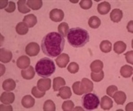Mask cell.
<instances>
[{"mask_svg":"<svg viewBox=\"0 0 133 111\" xmlns=\"http://www.w3.org/2000/svg\"><path fill=\"white\" fill-rule=\"evenodd\" d=\"M88 24H89L90 28H91V29H98V28H99L100 24H101V21L97 16H91L89 19Z\"/></svg>","mask_w":133,"mask_h":111,"instance_id":"83f0119b","label":"cell"},{"mask_svg":"<svg viewBox=\"0 0 133 111\" xmlns=\"http://www.w3.org/2000/svg\"><path fill=\"white\" fill-rule=\"evenodd\" d=\"M80 6L83 9L88 10L92 6V1L91 0H82L80 2Z\"/></svg>","mask_w":133,"mask_h":111,"instance_id":"8d00e7d4","label":"cell"},{"mask_svg":"<svg viewBox=\"0 0 133 111\" xmlns=\"http://www.w3.org/2000/svg\"><path fill=\"white\" fill-rule=\"evenodd\" d=\"M59 96L61 98V99L66 100V99H69L72 95V92L71 89L68 86H63L59 89Z\"/></svg>","mask_w":133,"mask_h":111,"instance_id":"7402d4cb","label":"cell"},{"mask_svg":"<svg viewBox=\"0 0 133 111\" xmlns=\"http://www.w3.org/2000/svg\"><path fill=\"white\" fill-rule=\"evenodd\" d=\"M123 11L120 9H114L110 14V19L114 22H119L123 19Z\"/></svg>","mask_w":133,"mask_h":111,"instance_id":"e0dca14e","label":"cell"},{"mask_svg":"<svg viewBox=\"0 0 133 111\" xmlns=\"http://www.w3.org/2000/svg\"><path fill=\"white\" fill-rule=\"evenodd\" d=\"M74 102L72 101H66L62 104V109L64 111H72L74 109Z\"/></svg>","mask_w":133,"mask_h":111,"instance_id":"836d02e7","label":"cell"},{"mask_svg":"<svg viewBox=\"0 0 133 111\" xmlns=\"http://www.w3.org/2000/svg\"><path fill=\"white\" fill-rule=\"evenodd\" d=\"M12 53L11 51L6 50L5 48L0 49V61L2 63H8L12 61Z\"/></svg>","mask_w":133,"mask_h":111,"instance_id":"30bf717a","label":"cell"},{"mask_svg":"<svg viewBox=\"0 0 133 111\" xmlns=\"http://www.w3.org/2000/svg\"><path fill=\"white\" fill-rule=\"evenodd\" d=\"M103 67H104V64H103L102 61H99V60L94 61L91 64V66H90L91 70L92 72H94V73H98V72L102 71Z\"/></svg>","mask_w":133,"mask_h":111,"instance_id":"44dd1931","label":"cell"},{"mask_svg":"<svg viewBox=\"0 0 133 111\" xmlns=\"http://www.w3.org/2000/svg\"><path fill=\"white\" fill-rule=\"evenodd\" d=\"M97 9H98V14H100L101 15H105V14L109 12V11L111 9V5L108 2L104 1V2H102V3L98 4Z\"/></svg>","mask_w":133,"mask_h":111,"instance_id":"9a60e30c","label":"cell"},{"mask_svg":"<svg viewBox=\"0 0 133 111\" xmlns=\"http://www.w3.org/2000/svg\"><path fill=\"white\" fill-rule=\"evenodd\" d=\"M35 70L40 77H50L55 71V64L50 58H42L36 62Z\"/></svg>","mask_w":133,"mask_h":111,"instance_id":"3957f363","label":"cell"},{"mask_svg":"<svg viewBox=\"0 0 133 111\" xmlns=\"http://www.w3.org/2000/svg\"><path fill=\"white\" fill-rule=\"evenodd\" d=\"M29 28L28 27V25L26 24L25 22H19L18 24H17V26L15 28L16 29V32L19 34V35H26V34L28 33V31H29Z\"/></svg>","mask_w":133,"mask_h":111,"instance_id":"484cf974","label":"cell"},{"mask_svg":"<svg viewBox=\"0 0 133 111\" xmlns=\"http://www.w3.org/2000/svg\"><path fill=\"white\" fill-rule=\"evenodd\" d=\"M1 69H2V72H1V76L3 75L4 73H5V68L4 67L3 65H1Z\"/></svg>","mask_w":133,"mask_h":111,"instance_id":"ee69618b","label":"cell"},{"mask_svg":"<svg viewBox=\"0 0 133 111\" xmlns=\"http://www.w3.org/2000/svg\"><path fill=\"white\" fill-rule=\"evenodd\" d=\"M125 58H126V61H127L128 63H130V65L133 64V51H130V52L126 53H125Z\"/></svg>","mask_w":133,"mask_h":111,"instance_id":"60d3db41","label":"cell"},{"mask_svg":"<svg viewBox=\"0 0 133 111\" xmlns=\"http://www.w3.org/2000/svg\"><path fill=\"white\" fill-rule=\"evenodd\" d=\"M116 91H118L117 86H115V85H110V86H108V89H107V93H108V96L113 97L114 93H115Z\"/></svg>","mask_w":133,"mask_h":111,"instance_id":"f35d334b","label":"cell"},{"mask_svg":"<svg viewBox=\"0 0 133 111\" xmlns=\"http://www.w3.org/2000/svg\"><path fill=\"white\" fill-rule=\"evenodd\" d=\"M43 109L44 111H55L56 110V107H55L54 102L51 101V100H48V101L44 102Z\"/></svg>","mask_w":133,"mask_h":111,"instance_id":"1f68e13d","label":"cell"},{"mask_svg":"<svg viewBox=\"0 0 133 111\" xmlns=\"http://www.w3.org/2000/svg\"><path fill=\"white\" fill-rule=\"evenodd\" d=\"M17 5H18L19 12H21V14H28L30 11L29 6L27 5V1L26 0H19L18 3H17Z\"/></svg>","mask_w":133,"mask_h":111,"instance_id":"f1b7e54d","label":"cell"},{"mask_svg":"<svg viewBox=\"0 0 133 111\" xmlns=\"http://www.w3.org/2000/svg\"><path fill=\"white\" fill-rule=\"evenodd\" d=\"M80 89L83 94L91 93V92L93 91V84L88 78H83L80 84Z\"/></svg>","mask_w":133,"mask_h":111,"instance_id":"8992f818","label":"cell"},{"mask_svg":"<svg viewBox=\"0 0 133 111\" xmlns=\"http://www.w3.org/2000/svg\"><path fill=\"white\" fill-rule=\"evenodd\" d=\"M16 64H17V67L21 69H28L30 66V59H29V57L23 55V56H21L20 58L17 60Z\"/></svg>","mask_w":133,"mask_h":111,"instance_id":"7c38bea8","label":"cell"},{"mask_svg":"<svg viewBox=\"0 0 133 111\" xmlns=\"http://www.w3.org/2000/svg\"><path fill=\"white\" fill-rule=\"evenodd\" d=\"M15 8H16V5H15V4H14V2L10 1L9 4H8V5L6 6L5 11L7 12H14Z\"/></svg>","mask_w":133,"mask_h":111,"instance_id":"ab89813d","label":"cell"},{"mask_svg":"<svg viewBox=\"0 0 133 111\" xmlns=\"http://www.w3.org/2000/svg\"><path fill=\"white\" fill-rule=\"evenodd\" d=\"M15 100V95L12 92H4L1 94L0 101L4 104H12Z\"/></svg>","mask_w":133,"mask_h":111,"instance_id":"8fae6325","label":"cell"},{"mask_svg":"<svg viewBox=\"0 0 133 111\" xmlns=\"http://www.w3.org/2000/svg\"><path fill=\"white\" fill-rule=\"evenodd\" d=\"M66 84V82L65 80H64V78L62 77H55L54 79H53V90L55 92L59 91V89L61 88V87L65 86Z\"/></svg>","mask_w":133,"mask_h":111,"instance_id":"4316f807","label":"cell"},{"mask_svg":"<svg viewBox=\"0 0 133 111\" xmlns=\"http://www.w3.org/2000/svg\"><path fill=\"white\" fill-rule=\"evenodd\" d=\"M51 81L50 78L42 77L41 79L37 81V88L42 92H46L51 88Z\"/></svg>","mask_w":133,"mask_h":111,"instance_id":"ba28073f","label":"cell"},{"mask_svg":"<svg viewBox=\"0 0 133 111\" xmlns=\"http://www.w3.org/2000/svg\"><path fill=\"white\" fill-rule=\"evenodd\" d=\"M113 99L115 100V103L118 105H123V103L126 101V94L123 92L116 91L113 95Z\"/></svg>","mask_w":133,"mask_h":111,"instance_id":"4fadbf2b","label":"cell"},{"mask_svg":"<svg viewBox=\"0 0 133 111\" xmlns=\"http://www.w3.org/2000/svg\"><path fill=\"white\" fill-rule=\"evenodd\" d=\"M25 52L27 53L28 56H30V57L36 56L40 52V46L38 45L37 43L35 42L29 43L25 48Z\"/></svg>","mask_w":133,"mask_h":111,"instance_id":"5b68a950","label":"cell"},{"mask_svg":"<svg viewBox=\"0 0 133 111\" xmlns=\"http://www.w3.org/2000/svg\"><path fill=\"white\" fill-rule=\"evenodd\" d=\"M65 47V38L58 32H50L45 35L41 42L43 53L49 58L58 57Z\"/></svg>","mask_w":133,"mask_h":111,"instance_id":"6da1fadb","label":"cell"},{"mask_svg":"<svg viewBox=\"0 0 133 111\" xmlns=\"http://www.w3.org/2000/svg\"><path fill=\"white\" fill-rule=\"evenodd\" d=\"M99 99L96 94L91 93H85L82 98V105L84 109L93 110L99 106Z\"/></svg>","mask_w":133,"mask_h":111,"instance_id":"277c9868","label":"cell"},{"mask_svg":"<svg viewBox=\"0 0 133 111\" xmlns=\"http://www.w3.org/2000/svg\"><path fill=\"white\" fill-rule=\"evenodd\" d=\"M35 74H36V70L34 69V68L32 66H29L28 69H22L21 70V76L24 79H27V80H30L32 78L35 76Z\"/></svg>","mask_w":133,"mask_h":111,"instance_id":"5bb4252c","label":"cell"},{"mask_svg":"<svg viewBox=\"0 0 133 111\" xmlns=\"http://www.w3.org/2000/svg\"><path fill=\"white\" fill-rule=\"evenodd\" d=\"M27 5L29 6V9L32 10H38L42 7L43 1L42 0H28Z\"/></svg>","mask_w":133,"mask_h":111,"instance_id":"cb8c5ba5","label":"cell"},{"mask_svg":"<svg viewBox=\"0 0 133 111\" xmlns=\"http://www.w3.org/2000/svg\"><path fill=\"white\" fill-rule=\"evenodd\" d=\"M6 4H9V2L8 1H1V6H0V8H1V9H3V8H6V6H5V5Z\"/></svg>","mask_w":133,"mask_h":111,"instance_id":"7bdbcfd3","label":"cell"},{"mask_svg":"<svg viewBox=\"0 0 133 111\" xmlns=\"http://www.w3.org/2000/svg\"><path fill=\"white\" fill-rule=\"evenodd\" d=\"M23 22H25L29 28H33L37 22V19L34 14H28V15L24 16Z\"/></svg>","mask_w":133,"mask_h":111,"instance_id":"ffe728a7","label":"cell"},{"mask_svg":"<svg viewBox=\"0 0 133 111\" xmlns=\"http://www.w3.org/2000/svg\"><path fill=\"white\" fill-rule=\"evenodd\" d=\"M66 39L73 47L81 48L89 42L90 35L86 29H83L82 28H72L68 31Z\"/></svg>","mask_w":133,"mask_h":111,"instance_id":"7a4b0ae2","label":"cell"},{"mask_svg":"<svg viewBox=\"0 0 133 111\" xmlns=\"http://www.w3.org/2000/svg\"><path fill=\"white\" fill-rule=\"evenodd\" d=\"M80 84L81 82H79V81H77V82L74 83V84H73V92H74V93H76V95H82V92H81V89H80Z\"/></svg>","mask_w":133,"mask_h":111,"instance_id":"74e56055","label":"cell"},{"mask_svg":"<svg viewBox=\"0 0 133 111\" xmlns=\"http://www.w3.org/2000/svg\"><path fill=\"white\" fill-rule=\"evenodd\" d=\"M99 48H100V50L105 53H110V51L112 50V44H111V42H109L108 40H104V41H102L100 43Z\"/></svg>","mask_w":133,"mask_h":111,"instance_id":"4dcf8cb0","label":"cell"},{"mask_svg":"<svg viewBox=\"0 0 133 111\" xmlns=\"http://www.w3.org/2000/svg\"><path fill=\"white\" fill-rule=\"evenodd\" d=\"M132 24H133V21H130V22L128 23V26H127V29L129 32H130V33H132L133 32V29H132Z\"/></svg>","mask_w":133,"mask_h":111,"instance_id":"b9f144b4","label":"cell"},{"mask_svg":"<svg viewBox=\"0 0 133 111\" xmlns=\"http://www.w3.org/2000/svg\"><path fill=\"white\" fill-rule=\"evenodd\" d=\"M32 94L36 98H42L45 94V92H42L37 88V86H35L32 88Z\"/></svg>","mask_w":133,"mask_h":111,"instance_id":"d590c367","label":"cell"},{"mask_svg":"<svg viewBox=\"0 0 133 111\" xmlns=\"http://www.w3.org/2000/svg\"><path fill=\"white\" fill-rule=\"evenodd\" d=\"M2 87H3L4 90L6 92H12L15 89L16 83H15V81L12 79H6L3 82Z\"/></svg>","mask_w":133,"mask_h":111,"instance_id":"ac0fdd59","label":"cell"},{"mask_svg":"<svg viewBox=\"0 0 133 111\" xmlns=\"http://www.w3.org/2000/svg\"><path fill=\"white\" fill-rule=\"evenodd\" d=\"M58 31L61 34L62 37H66L68 34V31H69V27H68V24L66 22H61V24L58 27Z\"/></svg>","mask_w":133,"mask_h":111,"instance_id":"f546056e","label":"cell"},{"mask_svg":"<svg viewBox=\"0 0 133 111\" xmlns=\"http://www.w3.org/2000/svg\"><path fill=\"white\" fill-rule=\"evenodd\" d=\"M99 104L102 109L108 110L113 107V101L109 98V96H104V97H102L101 101L99 102Z\"/></svg>","mask_w":133,"mask_h":111,"instance_id":"2e32d148","label":"cell"},{"mask_svg":"<svg viewBox=\"0 0 133 111\" xmlns=\"http://www.w3.org/2000/svg\"><path fill=\"white\" fill-rule=\"evenodd\" d=\"M120 74H121L122 76L123 77H130L133 74V69L131 66L130 65H124L121 68V70H120Z\"/></svg>","mask_w":133,"mask_h":111,"instance_id":"603a6c76","label":"cell"},{"mask_svg":"<svg viewBox=\"0 0 133 111\" xmlns=\"http://www.w3.org/2000/svg\"><path fill=\"white\" fill-rule=\"evenodd\" d=\"M104 72H103V70L102 71H100V72H98V73H94V72H91V79L94 81V82H100L103 78H104Z\"/></svg>","mask_w":133,"mask_h":111,"instance_id":"d6a6232c","label":"cell"},{"mask_svg":"<svg viewBox=\"0 0 133 111\" xmlns=\"http://www.w3.org/2000/svg\"><path fill=\"white\" fill-rule=\"evenodd\" d=\"M50 19L51 21H55V22H59V21H63L64 19V12L61 9H52L50 12Z\"/></svg>","mask_w":133,"mask_h":111,"instance_id":"52a82bcc","label":"cell"},{"mask_svg":"<svg viewBox=\"0 0 133 111\" xmlns=\"http://www.w3.org/2000/svg\"><path fill=\"white\" fill-rule=\"evenodd\" d=\"M21 104L24 108H29L35 105V99L31 97V95H26L21 100Z\"/></svg>","mask_w":133,"mask_h":111,"instance_id":"d6986e66","label":"cell"},{"mask_svg":"<svg viewBox=\"0 0 133 111\" xmlns=\"http://www.w3.org/2000/svg\"><path fill=\"white\" fill-rule=\"evenodd\" d=\"M68 70L72 74H76L79 71V65L76 62H72L68 66Z\"/></svg>","mask_w":133,"mask_h":111,"instance_id":"e575fe53","label":"cell"},{"mask_svg":"<svg viewBox=\"0 0 133 111\" xmlns=\"http://www.w3.org/2000/svg\"><path fill=\"white\" fill-rule=\"evenodd\" d=\"M55 62H56L57 65L59 66V68H61V69L66 68V65L69 62V56H68V54H66V53H61V54H59L56 58Z\"/></svg>","mask_w":133,"mask_h":111,"instance_id":"9c48e42d","label":"cell"},{"mask_svg":"<svg viewBox=\"0 0 133 111\" xmlns=\"http://www.w3.org/2000/svg\"><path fill=\"white\" fill-rule=\"evenodd\" d=\"M126 47H127V45L123 41H118L115 42V44H114V51L117 54H121L126 50Z\"/></svg>","mask_w":133,"mask_h":111,"instance_id":"d4e9b609","label":"cell"}]
</instances>
